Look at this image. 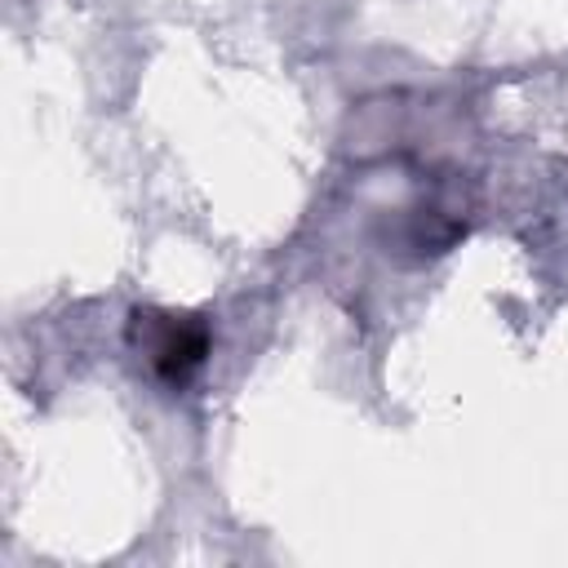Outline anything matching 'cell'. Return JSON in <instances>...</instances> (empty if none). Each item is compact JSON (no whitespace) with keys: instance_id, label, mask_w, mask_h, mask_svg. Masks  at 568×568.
<instances>
[{"instance_id":"obj_1","label":"cell","mask_w":568,"mask_h":568,"mask_svg":"<svg viewBox=\"0 0 568 568\" xmlns=\"http://www.w3.org/2000/svg\"><path fill=\"white\" fill-rule=\"evenodd\" d=\"M133 333H138L155 377L169 382V386H182L209 355V328L191 315H151V311L142 315L138 311Z\"/></svg>"}]
</instances>
